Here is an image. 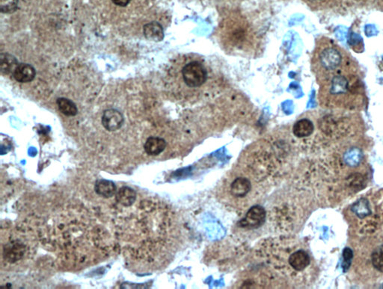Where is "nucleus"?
<instances>
[{"label": "nucleus", "instance_id": "nucleus-17", "mask_svg": "<svg viewBox=\"0 0 383 289\" xmlns=\"http://www.w3.org/2000/svg\"><path fill=\"white\" fill-rule=\"evenodd\" d=\"M352 211L359 218H362V219L371 215V209H370V204H369V201L367 199H365V198H362V199L356 201L352 206Z\"/></svg>", "mask_w": 383, "mask_h": 289}, {"label": "nucleus", "instance_id": "nucleus-6", "mask_svg": "<svg viewBox=\"0 0 383 289\" xmlns=\"http://www.w3.org/2000/svg\"><path fill=\"white\" fill-rule=\"evenodd\" d=\"M265 209L261 206H256L251 207L247 212L245 218L240 221L241 227L246 229H254L262 226L266 220Z\"/></svg>", "mask_w": 383, "mask_h": 289}, {"label": "nucleus", "instance_id": "nucleus-3", "mask_svg": "<svg viewBox=\"0 0 383 289\" xmlns=\"http://www.w3.org/2000/svg\"><path fill=\"white\" fill-rule=\"evenodd\" d=\"M314 68L323 81L328 78L348 70V62L344 52L331 40L317 46L313 59Z\"/></svg>", "mask_w": 383, "mask_h": 289}, {"label": "nucleus", "instance_id": "nucleus-2", "mask_svg": "<svg viewBox=\"0 0 383 289\" xmlns=\"http://www.w3.org/2000/svg\"><path fill=\"white\" fill-rule=\"evenodd\" d=\"M177 79L186 95L196 94L205 86L209 70L204 61L196 56H184L178 64Z\"/></svg>", "mask_w": 383, "mask_h": 289}, {"label": "nucleus", "instance_id": "nucleus-12", "mask_svg": "<svg viewBox=\"0 0 383 289\" xmlns=\"http://www.w3.org/2000/svg\"><path fill=\"white\" fill-rule=\"evenodd\" d=\"M314 131L313 123L310 120L301 119L295 123L293 132L298 138H304L312 135Z\"/></svg>", "mask_w": 383, "mask_h": 289}, {"label": "nucleus", "instance_id": "nucleus-5", "mask_svg": "<svg viewBox=\"0 0 383 289\" xmlns=\"http://www.w3.org/2000/svg\"><path fill=\"white\" fill-rule=\"evenodd\" d=\"M311 263L310 256L302 249H295L293 247L289 257L288 269L290 275L293 272L300 273L306 270Z\"/></svg>", "mask_w": 383, "mask_h": 289}, {"label": "nucleus", "instance_id": "nucleus-20", "mask_svg": "<svg viewBox=\"0 0 383 289\" xmlns=\"http://www.w3.org/2000/svg\"><path fill=\"white\" fill-rule=\"evenodd\" d=\"M18 7V0H1V12L12 14L16 12Z\"/></svg>", "mask_w": 383, "mask_h": 289}, {"label": "nucleus", "instance_id": "nucleus-10", "mask_svg": "<svg viewBox=\"0 0 383 289\" xmlns=\"http://www.w3.org/2000/svg\"><path fill=\"white\" fill-rule=\"evenodd\" d=\"M166 141L159 137H150L144 145L145 153L149 156H158L165 151Z\"/></svg>", "mask_w": 383, "mask_h": 289}, {"label": "nucleus", "instance_id": "nucleus-8", "mask_svg": "<svg viewBox=\"0 0 383 289\" xmlns=\"http://www.w3.org/2000/svg\"><path fill=\"white\" fill-rule=\"evenodd\" d=\"M26 249V245L21 242H12L6 245L3 253L6 260L14 263L23 257Z\"/></svg>", "mask_w": 383, "mask_h": 289}, {"label": "nucleus", "instance_id": "nucleus-21", "mask_svg": "<svg viewBox=\"0 0 383 289\" xmlns=\"http://www.w3.org/2000/svg\"><path fill=\"white\" fill-rule=\"evenodd\" d=\"M348 182L350 187H353V188H359V187L362 186V184H363L364 178L359 173H356V174L351 175L349 177Z\"/></svg>", "mask_w": 383, "mask_h": 289}, {"label": "nucleus", "instance_id": "nucleus-23", "mask_svg": "<svg viewBox=\"0 0 383 289\" xmlns=\"http://www.w3.org/2000/svg\"><path fill=\"white\" fill-rule=\"evenodd\" d=\"M112 3L116 6H120V7H126L131 0H112Z\"/></svg>", "mask_w": 383, "mask_h": 289}, {"label": "nucleus", "instance_id": "nucleus-13", "mask_svg": "<svg viewBox=\"0 0 383 289\" xmlns=\"http://www.w3.org/2000/svg\"><path fill=\"white\" fill-rule=\"evenodd\" d=\"M137 193L134 189L127 186H123L116 192V201L118 204L130 207L137 201Z\"/></svg>", "mask_w": 383, "mask_h": 289}, {"label": "nucleus", "instance_id": "nucleus-22", "mask_svg": "<svg viewBox=\"0 0 383 289\" xmlns=\"http://www.w3.org/2000/svg\"><path fill=\"white\" fill-rule=\"evenodd\" d=\"M353 251H352L350 248H345V250H344L343 252V259H344V263L343 266L344 269L346 271V270H348L349 268H350V264H351L352 259H353Z\"/></svg>", "mask_w": 383, "mask_h": 289}, {"label": "nucleus", "instance_id": "nucleus-1", "mask_svg": "<svg viewBox=\"0 0 383 289\" xmlns=\"http://www.w3.org/2000/svg\"><path fill=\"white\" fill-rule=\"evenodd\" d=\"M348 70L337 73L323 81L321 99L328 106H350L353 100L360 96L362 87L360 81Z\"/></svg>", "mask_w": 383, "mask_h": 289}, {"label": "nucleus", "instance_id": "nucleus-9", "mask_svg": "<svg viewBox=\"0 0 383 289\" xmlns=\"http://www.w3.org/2000/svg\"><path fill=\"white\" fill-rule=\"evenodd\" d=\"M14 78L20 83H28L35 78V68L29 64H19L13 73Z\"/></svg>", "mask_w": 383, "mask_h": 289}, {"label": "nucleus", "instance_id": "nucleus-16", "mask_svg": "<svg viewBox=\"0 0 383 289\" xmlns=\"http://www.w3.org/2000/svg\"><path fill=\"white\" fill-rule=\"evenodd\" d=\"M56 103H57L59 111L63 115L69 117L76 116L77 115L78 109L76 104L68 98H59Z\"/></svg>", "mask_w": 383, "mask_h": 289}, {"label": "nucleus", "instance_id": "nucleus-14", "mask_svg": "<svg viewBox=\"0 0 383 289\" xmlns=\"http://www.w3.org/2000/svg\"><path fill=\"white\" fill-rule=\"evenodd\" d=\"M95 190L100 196L109 198L113 197L116 193V186L112 181L100 179L95 183Z\"/></svg>", "mask_w": 383, "mask_h": 289}, {"label": "nucleus", "instance_id": "nucleus-19", "mask_svg": "<svg viewBox=\"0 0 383 289\" xmlns=\"http://www.w3.org/2000/svg\"><path fill=\"white\" fill-rule=\"evenodd\" d=\"M373 266L380 272H383V245L377 247L371 254Z\"/></svg>", "mask_w": 383, "mask_h": 289}, {"label": "nucleus", "instance_id": "nucleus-18", "mask_svg": "<svg viewBox=\"0 0 383 289\" xmlns=\"http://www.w3.org/2000/svg\"><path fill=\"white\" fill-rule=\"evenodd\" d=\"M363 158L362 151L358 148H353L349 150L345 155V161L349 166L356 167L360 164Z\"/></svg>", "mask_w": 383, "mask_h": 289}, {"label": "nucleus", "instance_id": "nucleus-11", "mask_svg": "<svg viewBox=\"0 0 383 289\" xmlns=\"http://www.w3.org/2000/svg\"><path fill=\"white\" fill-rule=\"evenodd\" d=\"M143 33L148 40L153 41H161L164 38L163 29L160 23L156 21L145 24L143 27Z\"/></svg>", "mask_w": 383, "mask_h": 289}, {"label": "nucleus", "instance_id": "nucleus-15", "mask_svg": "<svg viewBox=\"0 0 383 289\" xmlns=\"http://www.w3.org/2000/svg\"><path fill=\"white\" fill-rule=\"evenodd\" d=\"M18 65V60L15 56L9 53H1L0 55V66L3 74L8 75L12 72L14 73Z\"/></svg>", "mask_w": 383, "mask_h": 289}, {"label": "nucleus", "instance_id": "nucleus-4", "mask_svg": "<svg viewBox=\"0 0 383 289\" xmlns=\"http://www.w3.org/2000/svg\"><path fill=\"white\" fill-rule=\"evenodd\" d=\"M252 181L248 177V174H235L231 176V179L227 181L226 192L232 201H247V198H251L253 192Z\"/></svg>", "mask_w": 383, "mask_h": 289}, {"label": "nucleus", "instance_id": "nucleus-7", "mask_svg": "<svg viewBox=\"0 0 383 289\" xmlns=\"http://www.w3.org/2000/svg\"><path fill=\"white\" fill-rule=\"evenodd\" d=\"M123 122L124 118L123 115L117 109H106L103 113V126L109 132H115L121 129Z\"/></svg>", "mask_w": 383, "mask_h": 289}]
</instances>
